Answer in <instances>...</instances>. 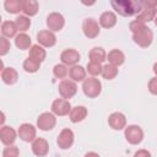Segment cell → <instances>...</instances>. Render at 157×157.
Segmentation results:
<instances>
[{
	"label": "cell",
	"mask_w": 157,
	"mask_h": 157,
	"mask_svg": "<svg viewBox=\"0 0 157 157\" xmlns=\"http://www.w3.org/2000/svg\"><path fill=\"white\" fill-rule=\"evenodd\" d=\"M117 23V16L112 11H105L99 17V25L103 28H112Z\"/></svg>",
	"instance_id": "17"
},
{
	"label": "cell",
	"mask_w": 157,
	"mask_h": 157,
	"mask_svg": "<svg viewBox=\"0 0 157 157\" xmlns=\"http://www.w3.org/2000/svg\"><path fill=\"white\" fill-rule=\"evenodd\" d=\"M56 144L63 150L70 148L72 146V144H74V132H72V130H70V129L61 130L60 134H59V136H58Z\"/></svg>",
	"instance_id": "10"
},
{
	"label": "cell",
	"mask_w": 157,
	"mask_h": 157,
	"mask_svg": "<svg viewBox=\"0 0 157 157\" xmlns=\"http://www.w3.org/2000/svg\"><path fill=\"white\" fill-rule=\"evenodd\" d=\"M85 157H99V155H97L96 152H88L85 155Z\"/></svg>",
	"instance_id": "39"
},
{
	"label": "cell",
	"mask_w": 157,
	"mask_h": 157,
	"mask_svg": "<svg viewBox=\"0 0 157 157\" xmlns=\"http://www.w3.org/2000/svg\"><path fill=\"white\" fill-rule=\"evenodd\" d=\"M39 67H40V63L34 60V59H32V58H29V56H28V59H26L23 61V69H25L26 72H29V74L37 72L39 70Z\"/></svg>",
	"instance_id": "29"
},
{
	"label": "cell",
	"mask_w": 157,
	"mask_h": 157,
	"mask_svg": "<svg viewBox=\"0 0 157 157\" xmlns=\"http://www.w3.org/2000/svg\"><path fill=\"white\" fill-rule=\"evenodd\" d=\"M155 25H156V26H157V16H156V17H155Z\"/></svg>",
	"instance_id": "41"
},
{
	"label": "cell",
	"mask_w": 157,
	"mask_h": 157,
	"mask_svg": "<svg viewBox=\"0 0 157 157\" xmlns=\"http://www.w3.org/2000/svg\"><path fill=\"white\" fill-rule=\"evenodd\" d=\"M37 40L39 44H42L43 47H53L56 43V37L52 31H39L37 34Z\"/></svg>",
	"instance_id": "12"
},
{
	"label": "cell",
	"mask_w": 157,
	"mask_h": 157,
	"mask_svg": "<svg viewBox=\"0 0 157 157\" xmlns=\"http://www.w3.org/2000/svg\"><path fill=\"white\" fill-rule=\"evenodd\" d=\"M4 6L7 12L10 13H17L23 10V1L21 0H6L4 2Z\"/></svg>",
	"instance_id": "23"
},
{
	"label": "cell",
	"mask_w": 157,
	"mask_h": 157,
	"mask_svg": "<svg viewBox=\"0 0 157 157\" xmlns=\"http://www.w3.org/2000/svg\"><path fill=\"white\" fill-rule=\"evenodd\" d=\"M10 49V42L5 38L1 37L0 38V55H5Z\"/></svg>",
	"instance_id": "35"
},
{
	"label": "cell",
	"mask_w": 157,
	"mask_h": 157,
	"mask_svg": "<svg viewBox=\"0 0 157 157\" xmlns=\"http://www.w3.org/2000/svg\"><path fill=\"white\" fill-rule=\"evenodd\" d=\"M110 5L119 15L124 17L136 15L137 12L144 10L141 1H136V0H113L110 1Z\"/></svg>",
	"instance_id": "1"
},
{
	"label": "cell",
	"mask_w": 157,
	"mask_h": 157,
	"mask_svg": "<svg viewBox=\"0 0 157 157\" xmlns=\"http://www.w3.org/2000/svg\"><path fill=\"white\" fill-rule=\"evenodd\" d=\"M118 75V69L117 66L112 65V64H107L105 66H103V70H102V76L107 80H113L115 76Z\"/></svg>",
	"instance_id": "30"
},
{
	"label": "cell",
	"mask_w": 157,
	"mask_h": 157,
	"mask_svg": "<svg viewBox=\"0 0 157 157\" xmlns=\"http://www.w3.org/2000/svg\"><path fill=\"white\" fill-rule=\"evenodd\" d=\"M153 72L157 75V63H155V65H153Z\"/></svg>",
	"instance_id": "40"
},
{
	"label": "cell",
	"mask_w": 157,
	"mask_h": 157,
	"mask_svg": "<svg viewBox=\"0 0 157 157\" xmlns=\"http://www.w3.org/2000/svg\"><path fill=\"white\" fill-rule=\"evenodd\" d=\"M82 31H83V34L87 37V38H96L98 34H99V26H98V22L93 18H86L82 23Z\"/></svg>",
	"instance_id": "7"
},
{
	"label": "cell",
	"mask_w": 157,
	"mask_h": 157,
	"mask_svg": "<svg viewBox=\"0 0 157 157\" xmlns=\"http://www.w3.org/2000/svg\"><path fill=\"white\" fill-rule=\"evenodd\" d=\"M108 60H109V63H110L112 65L119 66V65H121V64L125 61V55H124V53H123L121 50H119V49H113V50H110L109 54H108Z\"/></svg>",
	"instance_id": "21"
},
{
	"label": "cell",
	"mask_w": 157,
	"mask_h": 157,
	"mask_svg": "<svg viewBox=\"0 0 157 157\" xmlns=\"http://www.w3.org/2000/svg\"><path fill=\"white\" fill-rule=\"evenodd\" d=\"M18 148L16 146H7L5 147V150L2 151V157H18Z\"/></svg>",
	"instance_id": "34"
},
{
	"label": "cell",
	"mask_w": 157,
	"mask_h": 157,
	"mask_svg": "<svg viewBox=\"0 0 157 157\" xmlns=\"http://www.w3.org/2000/svg\"><path fill=\"white\" fill-rule=\"evenodd\" d=\"M129 27H130V29H131L132 33H137V32H140V31H142V29L146 28L145 23H141V22H139V21H136V20L132 21Z\"/></svg>",
	"instance_id": "36"
},
{
	"label": "cell",
	"mask_w": 157,
	"mask_h": 157,
	"mask_svg": "<svg viewBox=\"0 0 157 157\" xmlns=\"http://www.w3.org/2000/svg\"><path fill=\"white\" fill-rule=\"evenodd\" d=\"M77 92V86L71 80H63L59 83V93L64 99H69L74 97Z\"/></svg>",
	"instance_id": "5"
},
{
	"label": "cell",
	"mask_w": 157,
	"mask_h": 157,
	"mask_svg": "<svg viewBox=\"0 0 157 157\" xmlns=\"http://www.w3.org/2000/svg\"><path fill=\"white\" fill-rule=\"evenodd\" d=\"M49 151V145H48V141L44 140V139H36L33 142H32V152L38 156V157H44Z\"/></svg>",
	"instance_id": "14"
},
{
	"label": "cell",
	"mask_w": 157,
	"mask_h": 157,
	"mask_svg": "<svg viewBox=\"0 0 157 157\" xmlns=\"http://www.w3.org/2000/svg\"><path fill=\"white\" fill-rule=\"evenodd\" d=\"M45 55H47L45 50L39 45H32L29 49V58H32L39 63H42L45 59Z\"/></svg>",
	"instance_id": "26"
},
{
	"label": "cell",
	"mask_w": 157,
	"mask_h": 157,
	"mask_svg": "<svg viewBox=\"0 0 157 157\" xmlns=\"http://www.w3.org/2000/svg\"><path fill=\"white\" fill-rule=\"evenodd\" d=\"M102 70H103V67H102V65H101L99 63L90 61V63L87 64V71H88V74H91L92 76H96V75L102 74Z\"/></svg>",
	"instance_id": "32"
},
{
	"label": "cell",
	"mask_w": 157,
	"mask_h": 157,
	"mask_svg": "<svg viewBox=\"0 0 157 157\" xmlns=\"http://www.w3.org/2000/svg\"><path fill=\"white\" fill-rule=\"evenodd\" d=\"M69 76L70 78L74 81V82H77V81H85V77H86V71L82 66L80 65H74L70 70H69Z\"/></svg>",
	"instance_id": "22"
},
{
	"label": "cell",
	"mask_w": 157,
	"mask_h": 157,
	"mask_svg": "<svg viewBox=\"0 0 157 157\" xmlns=\"http://www.w3.org/2000/svg\"><path fill=\"white\" fill-rule=\"evenodd\" d=\"M0 140L4 145L11 146L16 140V131L10 126H2L0 130Z\"/></svg>",
	"instance_id": "16"
},
{
	"label": "cell",
	"mask_w": 157,
	"mask_h": 157,
	"mask_svg": "<svg viewBox=\"0 0 157 157\" xmlns=\"http://www.w3.org/2000/svg\"><path fill=\"white\" fill-rule=\"evenodd\" d=\"M65 25L64 16L58 12H52L47 17V26L50 31H60Z\"/></svg>",
	"instance_id": "9"
},
{
	"label": "cell",
	"mask_w": 157,
	"mask_h": 157,
	"mask_svg": "<svg viewBox=\"0 0 157 157\" xmlns=\"http://www.w3.org/2000/svg\"><path fill=\"white\" fill-rule=\"evenodd\" d=\"M148 91L152 94L157 96V76L150 80V82H148Z\"/></svg>",
	"instance_id": "37"
},
{
	"label": "cell",
	"mask_w": 157,
	"mask_h": 157,
	"mask_svg": "<svg viewBox=\"0 0 157 157\" xmlns=\"http://www.w3.org/2000/svg\"><path fill=\"white\" fill-rule=\"evenodd\" d=\"M82 90H83V93L88 98H96L99 96V93L102 91L101 81L98 78H94V77L85 78V81L82 83Z\"/></svg>",
	"instance_id": "2"
},
{
	"label": "cell",
	"mask_w": 157,
	"mask_h": 157,
	"mask_svg": "<svg viewBox=\"0 0 157 157\" xmlns=\"http://www.w3.org/2000/svg\"><path fill=\"white\" fill-rule=\"evenodd\" d=\"M17 26L15 22L12 21H6L1 25V33L2 36L7 37V38H11V37H15L16 36V32H17Z\"/></svg>",
	"instance_id": "24"
},
{
	"label": "cell",
	"mask_w": 157,
	"mask_h": 157,
	"mask_svg": "<svg viewBox=\"0 0 157 157\" xmlns=\"http://www.w3.org/2000/svg\"><path fill=\"white\" fill-rule=\"evenodd\" d=\"M55 123H56V119L52 113H42L37 119V125L43 131L52 130L55 126Z\"/></svg>",
	"instance_id": "8"
},
{
	"label": "cell",
	"mask_w": 157,
	"mask_h": 157,
	"mask_svg": "<svg viewBox=\"0 0 157 157\" xmlns=\"http://www.w3.org/2000/svg\"><path fill=\"white\" fill-rule=\"evenodd\" d=\"M132 39L137 45H140L142 48H147L152 43L153 33L148 27H146L145 29H142V31H140L137 33H132Z\"/></svg>",
	"instance_id": "3"
},
{
	"label": "cell",
	"mask_w": 157,
	"mask_h": 157,
	"mask_svg": "<svg viewBox=\"0 0 157 157\" xmlns=\"http://www.w3.org/2000/svg\"><path fill=\"white\" fill-rule=\"evenodd\" d=\"M15 44L18 49L21 50H26L29 48L31 45V38L29 36H27L26 33H20L16 36V39H15Z\"/></svg>",
	"instance_id": "25"
},
{
	"label": "cell",
	"mask_w": 157,
	"mask_h": 157,
	"mask_svg": "<svg viewBox=\"0 0 157 157\" xmlns=\"http://www.w3.org/2000/svg\"><path fill=\"white\" fill-rule=\"evenodd\" d=\"M134 157H151V153L146 150H139L137 152H135Z\"/></svg>",
	"instance_id": "38"
},
{
	"label": "cell",
	"mask_w": 157,
	"mask_h": 157,
	"mask_svg": "<svg viewBox=\"0 0 157 157\" xmlns=\"http://www.w3.org/2000/svg\"><path fill=\"white\" fill-rule=\"evenodd\" d=\"M88 56H90V61L99 63V64H101V63H103V61L105 60L107 54H105V52H104L103 48H101V47H94V48L91 49Z\"/></svg>",
	"instance_id": "20"
},
{
	"label": "cell",
	"mask_w": 157,
	"mask_h": 157,
	"mask_svg": "<svg viewBox=\"0 0 157 157\" xmlns=\"http://www.w3.org/2000/svg\"><path fill=\"white\" fill-rule=\"evenodd\" d=\"M125 139L131 145H137L144 139V131L137 125H129L125 129Z\"/></svg>",
	"instance_id": "4"
},
{
	"label": "cell",
	"mask_w": 157,
	"mask_h": 157,
	"mask_svg": "<svg viewBox=\"0 0 157 157\" xmlns=\"http://www.w3.org/2000/svg\"><path fill=\"white\" fill-rule=\"evenodd\" d=\"M52 112L59 117H64V115L70 114V112H71L70 102L67 99H64V98L55 99L52 104Z\"/></svg>",
	"instance_id": "6"
},
{
	"label": "cell",
	"mask_w": 157,
	"mask_h": 157,
	"mask_svg": "<svg viewBox=\"0 0 157 157\" xmlns=\"http://www.w3.org/2000/svg\"><path fill=\"white\" fill-rule=\"evenodd\" d=\"M60 59L64 65H75L80 60V53L75 49H65L61 53Z\"/></svg>",
	"instance_id": "15"
},
{
	"label": "cell",
	"mask_w": 157,
	"mask_h": 157,
	"mask_svg": "<svg viewBox=\"0 0 157 157\" xmlns=\"http://www.w3.org/2000/svg\"><path fill=\"white\" fill-rule=\"evenodd\" d=\"M1 78L6 85H13L17 82L18 75L13 67H5L1 71Z\"/></svg>",
	"instance_id": "18"
},
{
	"label": "cell",
	"mask_w": 157,
	"mask_h": 157,
	"mask_svg": "<svg viewBox=\"0 0 157 157\" xmlns=\"http://www.w3.org/2000/svg\"><path fill=\"white\" fill-rule=\"evenodd\" d=\"M27 16H34L38 12V2L36 0H25L23 1V10Z\"/></svg>",
	"instance_id": "27"
},
{
	"label": "cell",
	"mask_w": 157,
	"mask_h": 157,
	"mask_svg": "<svg viewBox=\"0 0 157 157\" xmlns=\"http://www.w3.org/2000/svg\"><path fill=\"white\" fill-rule=\"evenodd\" d=\"M108 123H109V125H110L112 129H114V130H121L126 125V119H125V115L123 113L115 112V113H112L109 115Z\"/></svg>",
	"instance_id": "13"
},
{
	"label": "cell",
	"mask_w": 157,
	"mask_h": 157,
	"mask_svg": "<svg viewBox=\"0 0 157 157\" xmlns=\"http://www.w3.org/2000/svg\"><path fill=\"white\" fill-rule=\"evenodd\" d=\"M15 23H16V26H17V28L20 29V31H27L28 28H29V26H31V20L28 18V17H26V16H18L17 18H16V21H15Z\"/></svg>",
	"instance_id": "31"
},
{
	"label": "cell",
	"mask_w": 157,
	"mask_h": 157,
	"mask_svg": "<svg viewBox=\"0 0 157 157\" xmlns=\"http://www.w3.org/2000/svg\"><path fill=\"white\" fill-rule=\"evenodd\" d=\"M155 15H156V9H145L141 11L140 15H137L136 21H139L141 23H146V22H150L151 20H153Z\"/></svg>",
	"instance_id": "28"
},
{
	"label": "cell",
	"mask_w": 157,
	"mask_h": 157,
	"mask_svg": "<svg viewBox=\"0 0 157 157\" xmlns=\"http://www.w3.org/2000/svg\"><path fill=\"white\" fill-rule=\"evenodd\" d=\"M87 115V109L86 107L83 105H77V107H74L71 108V112H70V120L72 123H78V121H82Z\"/></svg>",
	"instance_id": "19"
},
{
	"label": "cell",
	"mask_w": 157,
	"mask_h": 157,
	"mask_svg": "<svg viewBox=\"0 0 157 157\" xmlns=\"http://www.w3.org/2000/svg\"><path fill=\"white\" fill-rule=\"evenodd\" d=\"M18 136L22 141L25 142H29V141H34L36 139V128L31 124H22L18 129Z\"/></svg>",
	"instance_id": "11"
},
{
	"label": "cell",
	"mask_w": 157,
	"mask_h": 157,
	"mask_svg": "<svg viewBox=\"0 0 157 157\" xmlns=\"http://www.w3.org/2000/svg\"><path fill=\"white\" fill-rule=\"evenodd\" d=\"M53 72H54V76L58 77V78H64L69 74V71H67V69H66V66L64 64L55 65L54 69H53Z\"/></svg>",
	"instance_id": "33"
}]
</instances>
